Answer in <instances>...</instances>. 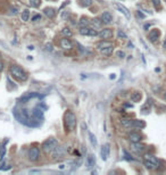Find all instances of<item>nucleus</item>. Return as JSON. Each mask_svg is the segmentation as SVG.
I'll use <instances>...</instances> for the list:
<instances>
[{
  "mask_svg": "<svg viewBox=\"0 0 166 175\" xmlns=\"http://www.w3.org/2000/svg\"><path fill=\"white\" fill-rule=\"evenodd\" d=\"M13 114L14 117L17 120V122H19L23 125H26V126H30V128L39 126V123H36V120L34 117H31L26 109H16V108H14Z\"/></svg>",
  "mask_w": 166,
  "mask_h": 175,
  "instance_id": "nucleus-1",
  "label": "nucleus"
},
{
  "mask_svg": "<svg viewBox=\"0 0 166 175\" xmlns=\"http://www.w3.org/2000/svg\"><path fill=\"white\" fill-rule=\"evenodd\" d=\"M64 125L67 132L73 131L76 125V117H75L74 113H72L71 110H67L64 115Z\"/></svg>",
  "mask_w": 166,
  "mask_h": 175,
  "instance_id": "nucleus-2",
  "label": "nucleus"
},
{
  "mask_svg": "<svg viewBox=\"0 0 166 175\" xmlns=\"http://www.w3.org/2000/svg\"><path fill=\"white\" fill-rule=\"evenodd\" d=\"M9 72L13 75V77L17 79L18 81L23 82L27 80V74L25 73V71H24L21 66H18V65H12L10 68H9Z\"/></svg>",
  "mask_w": 166,
  "mask_h": 175,
  "instance_id": "nucleus-3",
  "label": "nucleus"
},
{
  "mask_svg": "<svg viewBox=\"0 0 166 175\" xmlns=\"http://www.w3.org/2000/svg\"><path fill=\"white\" fill-rule=\"evenodd\" d=\"M57 147H58V141L56 139H54V138H49L48 140H46L42 143V149L47 154L51 152V151H55Z\"/></svg>",
  "mask_w": 166,
  "mask_h": 175,
  "instance_id": "nucleus-4",
  "label": "nucleus"
},
{
  "mask_svg": "<svg viewBox=\"0 0 166 175\" xmlns=\"http://www.w3.org/2000/svg\"><path fill=\"white\" fill-rule=\"evenodd\" d=\"M144 166L149 168V170H155L158 167V159L154 157L153 155H146L144 159Z\"/></svg>",
  "mask_w": 166,
  "mask_h": 175,
  "instance_id": "nucleus-5",
  "label": "nucleus"
},
{
  "mask_svg": "<svg viewBox=\"0 0 166 175\" xmlns=\"http://www.w3.org/2000/svg\"><path fill=\"white\" fill-rule=\"evenodd\" d=\"M40 158V150L36 147H32L29 150V159L31 162H36Z\"/></svg>",
  "mask_w": 166,
  "mask_h": 175,
  "instance_id": "nucleus-6",
  "label": "nucleus"
},
{
  "mask_svg": "<svg viewBox=\"0 0 166 175\" xmlns=\"http://www.w3.org/2000/svg\"><path fill=\"white\" fill-rule=\"evenodd\" d=\"M80 34L81 35H88V37H97V35L99 34L96 30H93V29H90V27H81V30H80Z\"/></svg>",
  "mask_w": 166,
  "mask_h": 175,
  "instance_id": "nucleus-7",
  "label": "nucleus"
},
{
  "mask_svg": "<svg viewBox=\"0 0 166 175\" xmlns=\"http://www.w3.org/2000/svg\"><path fill=\"white\" fill-rule=\"evenodd\" d=\"M114 6H115V8H117L118 10H119V12H121V13H122L123 15H124V16L127 18V19H130L131 15H130V12H129V9H127L126 7H124L123 5L118 4V2H117V4H115Z\"/></svg>",
  "mask_w": 166,
  "mask_h": 175,
  "instance_id": "nucleus-8",
  "label": "nucleus"
},
{
  "mask_svg": "<svg viewBox=\"0 0 166 175\" xmlns=\"http://www.w3.org/2000/svg\"><path fill=\"white\" fill-rule=\"evenodd\" d=\"M159 35H161L159 30L154 29V30H151L150 32H149V40H150L151 42H156V41L158 40V38H159Z\"/></svg>",
  "mask_w": 166,
  "mask_h": 175,
  "instance_id": "nucleus-9",
  "label": "nucleus"
},
{
  "mask_svg": "<svg viewBox=\"0 0 166 175\" xmlns=\"http://www.w3.org/2000/svg\"><path fill=\"white\" fill-rule=\"evenodd\" d=\"M33 117H34L38 122H42V121H43V110H41L38 107L34 108V109H33Z\"/></svg>",
  "mask_w": 166,
  "mask_h": 175,
  "instance_id": "nucleus-10",
  "label": "nucleus"
},
{
  "mask_svg": "<svg viewBox=\"0 0 166 175\" xmlns=\"http://www.w3.org/2000/svg\"><path fill=\"white\" fill-rule=\"evenodd\" d=\"M100 156L102 158V160H106L108 156H109V145H104L101 147V150H100Z\"/></svg>",
  "mask_w": 166,
  "mask_h": 175,
  "instance_id": "nucleus-11",
  "label": "nucleus"
},
{
  "mask_svg": "<svg viewBox=\"0 0 166 175\" xmlns=\"http://www.w3.org/2000/svg\"><path fill=\"white\" fill-rule=\"evenodd\" d=\"M35 97H38V93H33V92H30V93H26V94H24V96H22L21 98L18 99V103H26V101H29L30 99L32 98H35Z\"/></svg>",
  "mask_w": 166,
  "mask_h": 175,
  "instance_id": "nucleus-12",
  "label": "nucleus"
},
{
  "mask_svg": "<svg viewBox=\"0 0 166 175\" xmlns=\"http://www.w3.org/2000/svg\"><path fill=\"white\" fill-rule=\"evenodd\" d=\"M98 35L101 39H110L113 38V31L110 29H104V30H101V32Z\"/></svg>",
  "mask_w": 166,
  "mask_h": 175,
  "instance_id": "nucleus-13",
  "label": "nucleus"
},
{
  "mask_svg": "<svg viewBox=\"0 0 166 175\" xmlns=\"http://www.w3.org/2000/svg\"><path fill=\"white\" fill-rule=\"evenodd\" d=\"M61 47L65 50H71L72 49V42H71L68 39L63 38L61 40Z\"/></svg>",
  "mask_w": 166,
  "mask_h": 175,
  "instance_id": "nucleus-14",
  "label": "nucleus"
},
{
  "mask_svg": "<svg viewBox=\"0 0 166 175\" xmlns=\"http://www.w3.org/2000/svg\"><path fill=\"white\" fill-rule=\"evenodd\" d=\"M112 21H113V16H112V14L108 13V12L102 13V15H101V22H102L104 24H108V23H110Z\"/></svg>",
  "mask_w": 166,
  "mask_h": 175,
  "instance_id": "nucleus-15",
  "label": "nucleus"
},
{
  "mask_svg": "<svg viewBox=\"0 0 166 175\" xmlns=\"http://www.w3.org/2000/svg\"><path fill=\"white\" fill-rule=\"evenodd\" d=\"M131 148H132V150L136 151V152H142L144 150V145H141L140 142H132Z\"/></svg>",
  "mask_w": 166,
  "mask_h": 175,
  "instance_id": "nucleus-16",
  "label": "nucleus"
},
{
  "mask_svg": "<svg viewBox=\"0 0 166 175\" xmlns=\"http://www.w3.org/2000/svg\"><path fill=\"white\" fill-rule=\"evenodd\" d=\"M129 138H130L131 142H140V141L142 140V137H141V134H140V133H138V132L130 133Z\"/></svg>",
  "mask_w": 166,
  "mask_h": 175,
  "instance_id": "nucleus-17",
  "label": "nucleus"
},
{
  "mask_svg": "<svg viewBox=\"0 0 166 175\" xmlns=\"http://www.w3.org/2000/svg\"><path fill=\"white\" fill-rule=\"evenodd\" d=\"M95 165H96V158H95V156H93V155H90V156L88 157V159H87L88 168H93V167H95Z\"/></svg>",
  "mask_w": 166,
  "mask_h": 175,
  "instance_id": "nucleus-18",
  "label": "nucleus"
},
{
  "mask_svg": "<svg viewBox=\"0 0 166 175\" xmlns=\"http://www.w3.org/2000/svg\"><path fill=\"white\" fill-rule=\"evenodd\" d=\"M43 12H44V15L49 18H53L54 16H55V9H54L53 7H46V8L43 9Z\"/></svg>",
  "mask_w": 166,
  "mask_h": 175,
  "instance_id": "nucleus-19",
  "label": "nucleus"
},
{
  "mask_svg": "<svg viewBox=\"0 0 166 175\" xmlns=\"http://www.w3.org/2000/svg\"><path fill=\"white\" fill-rule=\"evenodd\" d=\"M113 50H114V46H108V47H106V48H104V49H101L100 51H101V54H102L104 56L108 57V56L112 55Z\"/></svg>",
  "mask_w": 166,
  "mask_h": 175,
  "instance_id": "nucleus-20",
  "label": "nucleus"
},
{
  "mask_svg": "<svg viewBox=\"0 0 166 175\" xmlns=\"http://www.w3.org/2000/svg\"><path fill=\"white\" fill-rule=\"evenodd\" d=\"M132 126L136 128H144V126H146V123L141 120H134L133 123H132Z\"/></svg>",
  "mask_w": 166,
  "mask_h": 175,
  "instance_id": "nucleus-21",
  "label": "nucleus"
},
{
  "mask_svg": "<svg viewBox=\"0 0 166 175\" xmlns=\"http://www.w3.org/2000/svg\"><path fill=\"white\" fill-rule=\"evenodd\" d=\"M108 46H113V43L108 42V41H101V42H99L97 44V49H98V50H101V49L108 47Z\"/></svg>",
  "mask_w": 166,
  "mask_h": 175,
  "instance_id": "nucleus-22",
  "label": "nucleus"
},
{
  "mask_svg": "<svg viewBox=\"0 0 166 175\" xmlns=\"http://www.w3.org/2000/svg\"><path fill=\"white\" fill-rule=\"evenodd\" d=\"M141 98H142V96H141L140 92H134V93H132L131 96V100L133 103H139L140 100H141Z\"/></svg>",
  "mask_w": 166,
  "mask_h": 175,
  "instance_id": "nucleus-23",
  "label": "nucleus"
},
{
  "mask_svg": "<svg viewBox=\"0 0 166 175\" xmlns=\"http://www.w3.org/2000/svg\"><path fill=\"white\" fill-rule=\"evenodd\" d=\"M89 139H90V142H91L92 147H95V148H96L97 145H98V143H97L96 135H95V134H93L92 132H89Z\"/></svg>",
  "mask_w": 166,
  "mask_h": 175,
  "instance_id": "nucleus-24",
  "label": "nucleus"
},
{
  "mask_svg": "<svg viewBox=\"0 0 166 175\" xmlns=\"http://www.w3.org/2000/svg\"><path fill=\"white\" fill-rule=\"evenodd\" d=\"M121 123H122V125L124 126V128H130V126H132L133 121L130 120V118H122Z\"/></svg>",
  "mask_w": 166,
  "mask_h": 175,
  "instance_id": "nucleus-25",
  "label": "nucleus"
},
{
  "mask_svg": "<svg viewBox=\"0 0 166 175\" xmlns=\"http://www.w3.org/2000/svg\"><path fill=\"white\" fill-rule=\"evenodd\" d=\"M29 18H30V10L29 9H24L22 13V21L26 22L29 21Z\"/></svg>",
  "mask_w": 166,
  "mask_h": 175,
  "instance_id": "nucleus-26",
  "label": "nucleus"
},
{
  "mask_svg": "<svg viewBox=\"0 0 166 175\" xmlns=\"http://www.w3.org/2000/svg\"><path fill=\"white\" fill-rule=\"evenodd\" d=\"M89 25V21H88L87 17H82L80 19V26L81 27H85V26Z\"/></svg>",
  "mask_w": 166,
  "mask_h": 175,
  "instance_id": "nucleus-27",
  "label": "nucleus"
},
{
  "mask_svg": "<svg viewBox=\"0 0 166 175\" xmlns=\"http://www.w3.org/2000/svg\"><path fill=\"white\" fill-rule=\"evenodd\" d=\"M30 5L34 8H38L41 5V0H30Z\"/></svg>",
  "mask_w": 166,
  "mask_h": 175,
  "instance_id": "nucleus-28",
  "label": "nucleus"
},
{
  "mask_svg": "<svg viewBox=\"0 0 166 175\" xmlns=\"http://www.w3.org/2000/svg\"><path fill=\"white\" fill-rule=\"evenodd\" d=\"M61 33L64 35H66V37H72V31H71L68 27H64V29L61 30Z\"/></svg>",
  "mask_w": 166,
  "mask_h": 175,
  "instance_id": "nucleus-29",
  "label": "nucleus"
},
{
  "mask_svg": "<svg viewBox=\"0 0 166 175\" xmlns=\"http://www.w3.org/2000/svg\"><path fill=\"white\" fill-rule=\"evenodd\" d=\"M80 1L83 7H89L92 5V0H80Z\"/></svg>",
  "mask_w": 166,
  "mask_h": 175,
  "instance_id": "nucleus-30",
  "label": "nucleus"
},
{
  "mask_svg": "<svg viewBox=\"0 0 166 175\" xmlns=\"http://www.w3.org/2000/svg\"><path fill=\"white\" fill-rule=\"evenodd\" d=\"M123 154H124V158H125V159H127V160H133L132 156L129 154V152H127L126 150H124V151H123Z\"/></svg>",
  "mask_w": 166,
  "mask_h": 175,
  "instance_id": "nucleus-31",
  "label": "nucleus"
},
{
  "mask_svg": "<svg viewBox=\"0 0 166 175\" xmlns=\"http://www.w3.org/2000/svg\"><path fill=\"white\" fill-rule=\"evenodd\" d=\"M91 23L93 24V25H96L97 27H100L101 26V22H99V19H97V18H95V19H92Z\"/></svg>",
  "mask_w": 166,
  "mask_h": 175,
  "instance_id": "nucleus-32",
  "label": "nucleus"
},
{
  "mask_svg": "<svg viewBox=\"0 0 166 175\" xmlns=\"http://www.w3.org/2000/svg\"><path fill=\"white\" fill-rule=\"evenodd\" d=\"M153 1V4H154V6L156 7V8H161V0H151Z\"/></svg>",
  "mask_w": 166,
  "mask_h": 175,
  "instance_id": "nucleus-33",
  "label": "nucleus"
},
{
  "mask_svg": "<svg viewBox=\"0 0 166 175\" xmlns=\"http://www.w3.org/2000/svg\"><path fill=\"white\" fill-rule=\"evenodd\" d=\"M117 35L119 37V38H122V39H126L127 37H126V34L123 32V31H118L117 32Z\"/></svg>",
  "mask_w": 166,
  "mask_h": 175,
  "instance_id": "nucleus-34",
  "label": "nucleus"
},
{
  "mask_svg": "<svg viewBox=\"0 0 166 175\" xmlns=\"http://www.w3.org/2000/svg\"><path fill=\"white\" fill-rule=\"evenodd\" d=\"M44 47H46V49H47L48 51H53V44H51V43H47Z\"/></svg>",
  "mask_w": 166,
  "mask_h": 175,
  "instance_id": "nucleus-35",
  "label": "nucleus"
},
{
  "mask_svg": "<svg viewBox=\"0 0 166 175\" xmlns=\"http://www.w3.org/2000/svg\"><path fill=\"white\" fill-rule=\"evenodd\" d=\"M32 19H33V22H38V21H40V19H41V15H39V14H36L35 16H33V18H32Z\"/></svg>",
  "mask_w": 166,
  "mask_h": 175,
  "instance_id": "nucleus-36",
  "label": "nucleus"
},
{
  "mask_svg": "<svg viewBox=\"0 0 166 175\" xmlns=\"http://www.w3.org/2000/svg\"><path fill=\"white\" fill-rule=\"evenodd\" d=\"M116 55H117V57H119V58H124V57H125V54L123 51H117Z\"/></svg>",
  "mask_w": 166,
  "mask_h": 175,
  "instance_id": "nucleus-37",
  "label": "nucleus"
},
{
  "mask_svg": "<svg viewBox=\"0 0 166 175\" xmlns=\"http://www.w3.org/2000/svg\"><path fill=\"white\" fill-rule=\"evenodd\" d=\"M2 68H4V64H2V61L0 60V72L2 71Z\"/></svg>",
  "mask_w": 166,
  "mask_h": 175,
  "instance_id": "nucleus-38",
  "label": "nucleus"
},
{
  "mask_svg": "<svg viewBox=\"0 0 166 175\" xmlns=\"http://www.w3.org/2000/svg\"><path fill=\"white\" fill-rule=\"evenodd\" d=\"M67 15H68L67 13H64V14L61 13V17H63V18H66V17H67Z\"/></svg>",
  "mask_w": 166,
  "mask_h": 175,
  "instance_id": "nucleus-39",
  "label": "nucleus"
},
{
  "mask_svg": "<svg viewBox=\"0 0 166 175\" xmlns=\"http://www.w3.org/2000/svg\"><path fill=\"white\" fill-rule=\"evenodd\" d=\"M163 47H164V48H165V49H166V40H165V41H164V43H163Z\"/></svg>",
  "mask_w": 166,
  "mask_h": 175,
  "instance_id": "nucleus-40",
  "label": "nucleus"
},
{
  "mask_svg": "<svg viewBox=\"0 0 166 175\" xmlns=\"http://www.w3.org/2000/svg\"><path fill=\"white\" fill-rule=\"evenodd\" d=\"M110 79H115V74H112V75H110Z\"/></svg>",
  "mask_w": 166,
  "mask_h": 175,
  "instance_id": "nucleus-41",
  "label": "nucleus"
},
{
  "mask_svg": "<svg viewBox=\"0 0 166 175\" xmlns=\"http://www.w3.org/2000/svg\"><path fill=\"white\" fill-rule=\"evenodd\" d=\"M1 151H2V147H0V156H1Z\"/></svg>",
  "mask_w": 166,
  "mask_h": 175,
  "instance_id": "nucleus-42",
  "label": "nucleus"
},
{
  "mask_svg": "<svg viewBox=\"0 0 166 175\" xmlns=\"http://www.w3.org/2000/svg\"><path fill=\"white\" fill-rule=\"evenodd\" d=\"M164 98H165V100H166V92H165V94H164Z\"/></svg>",
  "mask_w": 166,
  "mask_h": 175,
  "instance_id": "nucleus-43",
  "label": "nucleus"
}]
</instances>
